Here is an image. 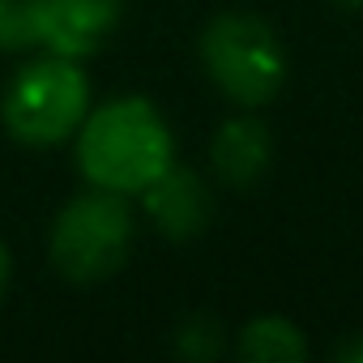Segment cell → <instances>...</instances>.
Returning <instances> with one entry per match:
<instances>
[{
	"label": "cell",
	"mask_w": 363,
	"mask_h": 363,
	"mask_svg": "<svg viewBox=\"0 0 363 363\" xmlns=\"http://www.w3.org/2000/svg\"><path fill=\"white\" fill-rule=\"evenodd\" d=\"M77 137V167L94 189L141 193L158 171L175 162V141L162 111L150 99L124 94L86 111Z\"/></svg>",
	"instance_id": "6da1fadb"
},
{
	"label": "cell",
	"mask_w": 363,
	"mask_h": 363,
	"mask_svg": "<svg viewBox=\"0 0 363 363\" xmlns=\"http://www.w3.org/2000/svg\"><path fill=\"white\" fill-rule=\"evenodd\" d=\"M9 248H5V240H0V303H5V286H9Z\"/></svg>",
	"instance_id": "30bf717a"
},
{
	"label": "cell",
	"mask_w": 363,
	"mask_h": 363,
	"mask_svg": "<svg viewBox=\"0 0 363 363\" xmlns=\"http://www.w3.org/2000/svg\"><path fill=\"white\" fill-rule=\"evenodd\" d=\"M137 197H141L150 223L167 240H193V235H201L210 227V214H214L206 179L197 171H189V167H179V162H171L167 171H158Z\"/></svg>",
	"instance_id": "8992f818"
},
{
	"label": "cell",
	"mask_w": 363,
	"mask_h": 363,
	"mask_svg": "<svg viewBox=\"0 0 363 363\" xmlns=\"http://www.w3.org/2000/svg\"><path fill=\"white\" fill-rule=\"evenodd\" d=\"M269 154H274V137H269V128L257 116L227 120L214 133V145H210V162H214L218 179L231 184V189L257 184V179L265 175V167H269Z\"/></svg>",
	"instance_id": "52a82bcc"
},
{
	"label": "cell",
	"mask_w": 363,
	"mask_h": 363,
	"mask_svg": "<svg viewBox=\"0 0 363 363\" xmlns=\"http://www.w3.org/2000/svg\"><path fill=\"white\" fill-rule=\"evenodd\" d=\"M133 235L137 218L128 210V197L90 184V193L73 197L56 214L48 252L69 282H103L128 261Z\"/></svg>",
	"instance_id": "3957f363"
},
{
	"label": "cell",
	"mask_w": 363,
	"mask_h": 363,
	"mask_svg": "<svg viewBox=\"0 0 363 363\" xmlns=\"http://www.w3.org/2000/svg\"><path fill=\"white\" fill-rule=\"evenodd\" d=\"M43 0H0V52H30L39 48Z\"/></svg>",
	"instance_id": "9c48e42d"
},
{
	"label": "cell",
	"mask_w": 363,
	"mask_h": 363,
	"mask_svg": "<svg viewBox=\"0 0 363 363\" xmlns=\"http://www.w3.org/2000/svg\"><path fill=\"white\" fill-rule=\"evenodd\" d=\"M337 5H346V9H363V0H337Z\"/></svg>",
	"instance_id": "7c38bea8"
},
{
	"label": "cell",
	"mask_w": 363,
	"mask_h": 363,
	"mask_svg": "<svg viewBox=\"0 0 363 363\" xmlns=\"http://www.w3.org/2000/svg\"><path fill=\"white\" fill-rule=\"evenodd\" d=\"M240 354L257 363H295L308 354V342L295 320L286 316H257L240 333Z\"/></svg>",
	"instance_id": "ba28073f"
},
{
	"label": "cell",
	"mask_w": 363,
	"mask_h": 363,
	"mask_svg": "<svg viewBox=\"0 0 363 363\" xmlns=\"http://www.w3.org/2000/svg\"><path fill=\"white\" fill-rule=\"evenodd\" d=\"M90 111V82L82 73V60L69 56H35L18 65L0 94V120L5 133L30 150H52L69 141Z\"/></svg>",
	"instance_id": "7a4b0ae2"
},
{
	"label": "cell",
	"mask_w": 363,
	"mask_h": 363,
	"mask_svg": "<svg viewBox=\"0 0 363 363\" xmlns=\"http://www.w3.org/2000/svg\"><path fill=\"white\" fill-rule=\"evenodd\" d=\"M120 18L124 0H43L39 48L69 60H86L116 35Z\"/></svg>",
	"instance_id": "5b68a950"
},
{
	"label": "cell",
	"mask_w": 363,
	"mask_h": 363,
	"mask_svg": "<svg viewBox=\"0 0 363 363\" xmlns=\"http://www.w3.org/2000/svg\"><path fill=\"white\" fill-rule=\"evenodd\" d=\"M206 77L240 107H265L286 82V52L257 13H218L201 30Z\"/></svg>",
	"instance_id": "277c9868"
},
{
	"label": "cell",
	"mask_w": 363,
	"mask_h": 363,
	"mask_svg": "<svg viewBox=\"0 0 363 363\" xmlns=\"http://www.w3.org/2000/svg\"><path fill=\"white\" fill-rule=\"evenodd\" d=\"M337 359H363V337H354V342H342V346H337Z\"/></svg>",
	"instance_id": "8fae6325"
}]
</instances>
